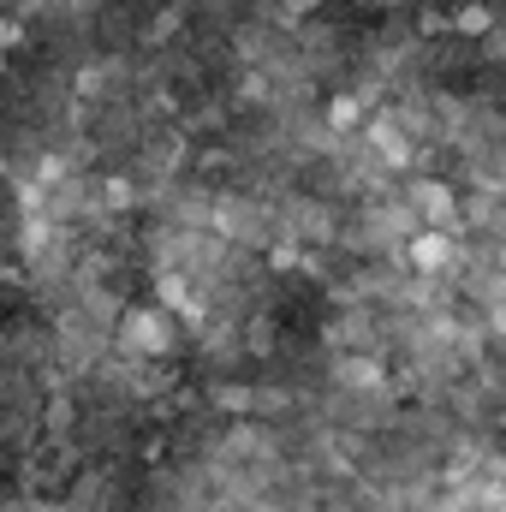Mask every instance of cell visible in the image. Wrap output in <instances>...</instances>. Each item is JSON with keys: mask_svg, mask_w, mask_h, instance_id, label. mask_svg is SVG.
I'll return each mask as SVG.
<instances>
[{"mask_svg": "<svg viewBox=\"0 0 506 512\" xmlns=\"http://www.w3.org/2000/svg\"><path fill=\"white\" fill-rule=\"evenodd\" d=\"M0 72H6V54H0Z\"/></svg>", "mask_w": 506, "mask_h": 512, "instance_id": "6da1fadb", "label": "cell"}]
</instances>
